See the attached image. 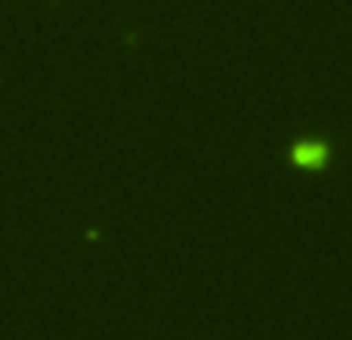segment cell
I'll use <instances>...</instances> for the list:
<instances>
[{
  "instance_id": "obj_1",
  "label": "cell",
  "mask_w": 352,
  "mask_h": 340,
  "mask_svg": "<svg viewBox=\"0 0 352 340\" xmlns=\"http://www.w3.org/2000/svg\"><path fill=\"white\" fill-rule=\"evenodd\" d=\"M324 155H328V149H324V142H300V146L294 149V158H297L300 164H309V167L322 164V161H324Z\"/></svg>"
}]
</instances>
